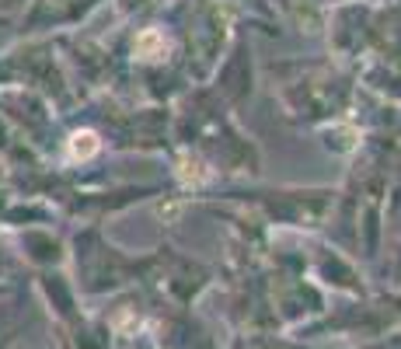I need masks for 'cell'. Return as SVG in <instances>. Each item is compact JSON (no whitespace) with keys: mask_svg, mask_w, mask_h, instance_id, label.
<instances>
[{"mask_svg":"<svg viewBox=\"0 0 401 349\" xmlns=\"http://www.w3.org/2000/svg\"><path fill=\"white\" fill-rule=\"evenodd\" d=\"M95 150H98L95 133H77V136L70 140V154H73V158H91Z\"/></svg>","mask_w":401,"mask_h":349,"instance_id":"6da1fadb","label":"cell"},{"mask_svg":"<svg viewBox=\"0 0 401 349\" xmlns=\"http://www.w3.org/2000/svg\"><path fill=\"white\" fill-rule=\"evenodd\" d=\"M161 46H164V39H161L157 32H147V35H140V39H136V49H140L143 57H150V53H154V49H161Z\"/></svg>","mask_w":401,"mask_h":349,"instance_id":"7a4b0ae2","label":"cell"}]
</instances>
